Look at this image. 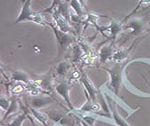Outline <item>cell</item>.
<instances>
[{
  "label": "cell",
  "mask_w": 150,
  "mask_h": 126,
  "mask_svg": "<svg viewBox=\"0 0 150 126\" xmlns=\"http://www.w3.org/2000/svg\"><path fill=\"white\" fill-rule=\"evenodd\" d=\"M83 84H84V85L86 86V88H87V90L89 91V92L91 93V96L93 97V100H95L94 98H95V91H94V89H93V85L89 83V81L88 80H86V79H83Z\"/></svg>",
  "instance_id": "obj_4"
},
{
  "label": "cell",
  "mask_w": 150,
  "mask_h": 126,
  "mask_svg": "<svg viewBox=\"0 0 150 126\" xmlns=\"http://www.w3.org/2000/svg\"><path fill=\"white\" fill-rule=\"evenodd\" d=\"M123 68H124V66L117 64L111 70H108V72L110 73V76H111V84H110L116 95H118L120 84H121V79H122L121 76H122Z\"/></svg>",
  "instance_id": "obj_1"
},
{
  "label": "cell",
  "mask_w": 150,
  "mask_h": 126,
  "mask_svg": "<svg viewBox=\"0 0 150 126\" xmlns=\"http://www.w3.org/2000/svg\"><path fill=\"white\" fill-rule=\"evenodd\" d=\"M57 91L59 94H62V95L65 98V101H67L68 105L72 108V106H71V103H70V101L69 99V86L66 84H62L61 85H59L57 87Z\"/></svg>",
  "instance_id": "obj_2"
},
{
  "label": "cell",
  "mask_w": 150,
  "mask_h": 126,
  "mask_svg": "<svg viewBox=\"0 0 150 126\" xmlns=\"http://www.w3.org/2000/svg\"><path fill=\"white\" fill-rule=\"evenodd\" d=\"M112 114H113L114 120H115V123L118 126H131L123 117H121L117 114V112H116V110H115V108L114 107H112Z\"/></svg>",
  "instance_id": "obj_3"
}]
</instances>
